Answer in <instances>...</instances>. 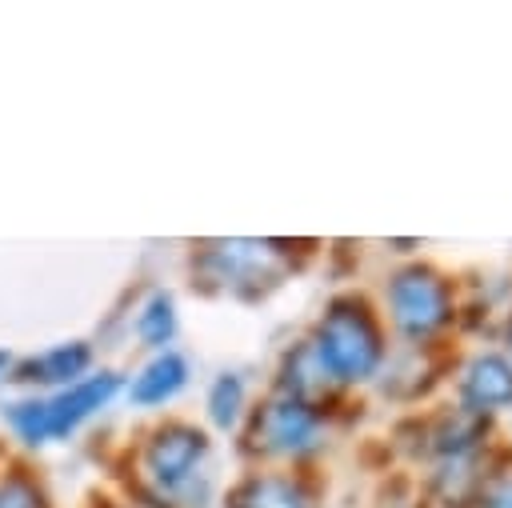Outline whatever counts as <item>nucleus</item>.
I'll list each match as a JSON object with an SVG mask.
<instances>
[{"mask_svg": "<svg viewBox=\"0 0 512 508\" xmlns=\"http://www.w3.org/2000/svg\"><path fill=\"white\" fill-rule=\"evenodd\" d=\"M128 504L136 508H208L212 432L184 416H160L132 448Z\"/></svg>", "mask_w": 512, "mask_h": 508, "instance_id": "obj_1", "label": "nucleus"}, {"mask_svg": "<svg viewBox=\"0 0 512 508\" xmlns=\"http://www.w3.org/2000/svg\"><path fill=\"white\" fill-rule=\"evenodd\" d=\"M332 392L372 384L388 364V328L364 292H336L304 336Z\"/></svg>", "mask_w": 512, "mask_h": 508, "instance_id": "obj_2", "label": "nucleus"}, {"mask_svg": "<svg viewBox=\"0 0 512 508\" xmlns=\"http://www.w3.org/2000/svg\"><path fill=\"white\" fill-rule=\"evenodd\" d=\"M296 272V244L268 236H216L188 252L192 288L228 300H264Z\"/></svg>", "mask_w": 512, "mask_h": 508, "instance_id": "obj_3", "label": "nucleus"}, {"mask_svg": "<svg viewBox=\"0 0 512 508\" xmlns=\"http://www.w3.org/2000/svg\"><path fill=\"white\" fill-rule=\"evenodd\" d=\"M240 436V452L252 460V468L304 464L328 440V408L272 388L260 404L248 408Z\"/></svg>", "mask_w": 512, "mask_h": 508, "instance_id": "obj_4", "label": "nucleus"}, {"mask_svg": "<svg viewBox=\"0 0 512 508\" xmlns=\"http://www.w3.org/2000/svg\"><path fill=\"white\" fill-rule=\"evenodd\" d=\"M456 288L452 280L428 264V260H408L384 276L380 288V320L392 324V332L408 348H428L436 344L452 324H456Z\"/></svg>", "mask_w": 512, "mask_h": 508, "instance_id": "obj_5", "label": "nucleus"}, {"mask_svg": "<svg viewBox=\"0 0 512 508\" xmlns=\"http://www.w3.org/2000/svg\"><path fill=\"white\" fill-rule=\"evenodd\" d=\"M88 372H96V344L84 340V336H72V340H56V344H48L40 352L16 356L8 384L20 388V392L52 396V392L84 380Z\"/></svg>", "mask_w": 512, "mask_h": 508, "instance_id": "obj_6", "label": "nucleus"}, {"mask_svg": "<svg viewBox=\"0 0 512 508\" xmlns=\"http://www.w3.org/2000/svg\"><path fill=\"white\" fill-rule=\"evenodd\" d=\"M124 396V372L120 368H108L100 364L96 372H88L84 380L44 396L48 400V432H52V444L60 440H72L88 420H96L104 408H112V400Z\"/></svg>", "mask_w": 512, "mask_h": 508, "instance_id": "obj_7", "label": "nucleus"}, {"mask_svg": "<svg viewBox=\"0 0 512 508\" xmlns=\"http://www.w3.org/2000/svg\"><path fill=\"white\" fill-rule=\"evenodd\" d=\"M456 408L476 420L512 412V356L500 348L472 352L456 372Z\"/></svg>", "mask_w": 512, "mask_h": 508, "instance_id": "obj_8", "label": "nucleus"}, {"mask_svg": "<svg viewBox=\"0 0 512 508\" xmlns=\"http://www.w3.org/2000/svg\"><path fill=\"white\" fill-rule=\"evenodd\" d=\"M192 380V360L180 348H164V352H148L144 364L124 376V396L132 408L144 412H160L168 408Z\"/></svg>", "mask_w": 512, "mask_h": 508, "instance_id": "obj_9", "label": "nucleus"}, {"mask_svg": "<svg viewBox=\"0 0 512 508\" xmlns=\"http://www.w3.org/2000/svg\"><path fill=\"white\" fill-rule=\"evenodd\" d=\"M224 508H316V492L292 468H248L224 492Z\"/></svg>", "mask_w": 512, "mask_h": 508, "instance_id": "obj_10", "label": "nucleus"}, {"mask_svg": "<svg viewBox=\"0 0 512 508\" xmlns=\"http://www.w3.org/2000/svg\"><path fill=\"white\" fill-rule=\"evenodd\" d=\"M132 336L144 352H164V348H176V336H180V304H176V292L172 288H148L144 300L136 304V316H132Z\"/></svg>", "mask_w": 512, "mask_h": 508, "instance_id": "obj_11", "label": "nucleus"}, {"mask_svg": "<svg viewBox=\"0 0 512 508\" xmlns=\"http://www.w3.org/2000/svg\"><path fill=\"white\" fill-rule=\"evenodd\" d=\"M252 408V392L240 368H220L204 388V428L212 432H240Z\"/></svg>", "mask_w": 512, "mask_h": 508, "instance_id": "obj_12", "label": "nucleus"}, {"mask_svg": "<svg viewBox=\"0 0 512 508\" xmlns=\"http://www.w3.org/2000/svg\"><path fill=\"white\" fill-rule=\"evenodd\" d=\"M272 388H276V392H288V396H300V400H308V404H320V408H328V400L336 396L304 340H296L292 348L280 352Z\"/></svg>", "mask_w": 512, "mask_h": 508, "instance_id": "obj_13", "label": "nucleus"}, {"mask_svg": "<svg viewBox=\"0 0 512 508\" xmlns=\"http://www.w3.org/2000/svg\"><path fill=\"white\" fill-rule=\"evenodd\" d=\"M0 420L8 428V436L24 448V452H40L52 444L48 432V400L40 392H16L0 404Z\"/></svg>", "mask_w": 512, "mask_h": 508, "instance_id": "obj_14", "label": "nucleus"}, {"mask_svg": "<svg viewBox=\"0 0 512 508\" xmlns=\"http://www.w3.org/2000/svg\"><path fill=\"white\" fill-rule=\"evenodd\" d=\"M0 508H56L48 480L28 460H4L0 464Z\"/></svg>", "mask_w": 512, "mask_h": 508, "instance_id": "obj_15", "label": "nucleus"}, {"mask_svg": "<svg viewBox=\"0 0 512 508\" xmlns=\"http://www.w3.org/2000/svg\"><path fill=\"white\" fill-rule=\"evenodd\" d=\"M468 508H512V464L488 468V476L480 480Z\"/></svg>", "mask_w": 512, "mask_h": 508, "instance_id": "obj_16", "label": "nucleus"}, {"mask_svg": "<svg viewBox=\"0 0 512 508\" xmlns=\"http://www.w3.org/2000/svg\"><path fill=\"white\" fill-rule=\"evenodd\" d=\"M12 364H16V352L0 344V388H4L8 380H12Z\"/></svg>", "mask_w": 512, "mask_h": 508, "instance_id": "obj_17", "label": "nucleus"}, {"mask_svg": "<svg viewBox=\"0 0 512 508\" xmlns=\"http://www.w3.org/2000/svg\"><path fill=\"white\" fill-rule=\"evenodd\" d=\"M92 508H136V504H128V500H116V496H104V500H96Z\"/></svg>", "mask_w": 512, "mask_h": 508, "instance_id": "obj_18", "label": "nucleus"}, {"mask_svg": "<svg viewBox=\"0 0 512 508\" xmlns=\"http://www.w3.org/2000/svg\"><path fill=\"white\" fill-rule=\"evenodd\" d=\"M508 344H512V320H508Z\"/></svg>", "mask_w": 512, "mask_h": 508, "instance_id": "obj_19", "label": "nucleus"}]
</instances>
